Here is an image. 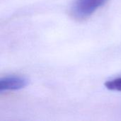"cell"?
Here are the masks:
<instances>
[{"label": "cell", "mask_w": 121, "mask_h": 121, "mask_svg": "<svg viewBox=\"0 0 121 121\" xmlns=\"http://www.w3.org/2000/svg\"><path fill=\"white\" fill-rule=\"evenodd\" d=\"M107 0H76L72 6L71 14L77 20H82L90 16Z\"/></svg>", "instance_id": "cell-1"}, {"label": "cell", "mask_w": 121, "mask_h": 121, "mask_svg": "<svg viewBox=\"0 0 121 121\" xmlns=\"http://www.w3.org/2000/svg\"><path fill=\"white\" fill-rule=\"evenodd\" d=\"M28 84V80L23 77L9 76L0 79V91L8 90H18L24 88Z\"/></svg>", "instance_id": "cell-2"}, {"label": "cell", "mask_w": 121, "mask_h": 121, "mask_svg": "<svg viewBox=\"0 0 121 121\" xmlns=\"http://www.w3.org/2000/svg\"><path fill=\"white\" fill-rule=\"evenodd\" d=\"M105 86L111 91H121V77L107 81L105 83Z\"/></svg>", "instance_id": "cell-3"}]
</instances>
